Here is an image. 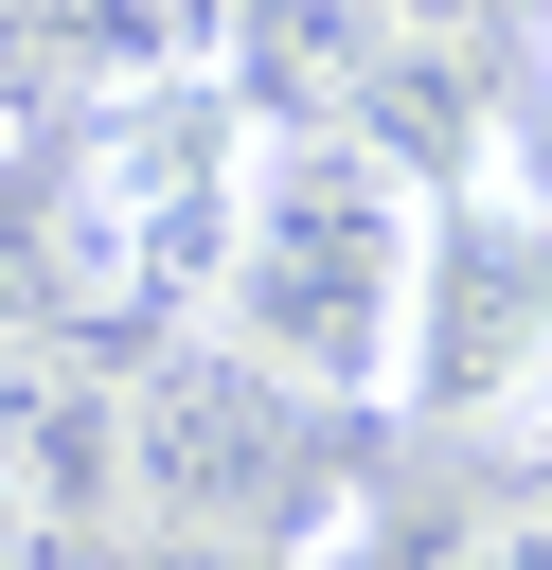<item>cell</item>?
<instances>
[{
	"mask_svg": "<svg viewBox=\"0 0 552 570\" xmlns=\"http://www.w3.org/2000/svg\"><path fill=\"white\" fill-rule=\"evenodd\" d=\"M214 338L249 374H285L303 410H338V428L410 410V356H427V160H392L374 125H267L231 267H214Z\"/></svg>",
	"mask_w": 552,
	"mask_h": 570,
	"instance_id": "cell-1",
	"label": "cell"
},
{
	"mask_svg": "<svg viewBox=\"0 0 552 570\" xmlns=\"http://www.w3.org/2000/svg\"><path fill=\"white\" fill-rule=\"evenodd\" d=\"M249 89L214 53H160L125 71L71 142H53V196H36V285H53V338H89L107 374L196 338L214 321V267H231V214H249Z\"/></svg>",
	"mask_w": 552,
	"mask_h": 570,
	"instance_id": "cell-2",
	"label": "cell"
},
{
	"mask_svg": "<svg viewBox=\"0 0 552 570\" xmlns=\"http://www.w3.org/2000/svg\"><path fill=\"white\" fill-rule=\"evenodd\" d=\"M427 428H534L552 410V178L516 142L427 178V356H410Z\"/></svg>",
	"mask_w": 552,
	"mask_h": 570,
	"instance_id": "cell-3",
	"label": "cell"
},
{
	"mask_svg": "<svg viewBox=\"0 0 552 570\" xmlns=\"http://www.w3.org/2000/svg\"><path fill=\"white\" fill-rule=\"evenodd\" d=\"M303 445H321V410H303L285 374H249L214 321L160 338V356H125V499H142V534L285 552V517H303Z\"/></svg>",
	"mask_w": 552,
	"mask_h": 570,
	"instance_id": "cell-4",
	"label": "cell"
},
{
	"mask_svg": "<svg viewBox=\"0 0 552 570\" xmlns=\"http://www.w3.org/2000/svg\"><path fill=\"white\" fill-rule=\"evenodd\" d=\"M374 570H552V499L534 481H445L374 534Z\"/></svg>",
	"mask_w": 552,
	"mask_h": 570,
	"instance_id": "cell-5",
	"label": "cell"
},
{
	"mask_svg": "<svg viewBox=\"0 0 552 570\" xmlns=\"http://www.w3.org/2000/svg\"><path fill=\"white\" fill-rule=\"evenodd\" d=\"M516 481H534V499H552V410H534V428H516Z\"/></svg>",
	"mask_w": 552,
	"mask_h": 570,
	"instance_id": "cell-6",
	"label": "cell"
},
{
	"mask_svg": "<svg viewBox=\"0 0 552 570\" xmlns=\"http://www.w3.org/2000/svg\"><path fill=\"white\" fill-rule=\"evenodd\" d=\"M516 18H534V89H552V0H516Z\"/></svg>",
	"mask_w": 552,
	"mask_h": 570,
	"instance_id": "cell-7",
	"label": "cell"
},
{
	"mask_svg": "<svg viewBox=\"0 0 552 570\" xmlns=\"http://www.w3.org/2000/svg\"><path fill=\"white\" fill-rule=\"evenodd\" d=\"M0 570H18V499H0Z\"/></svg>",
	"mask_w": 552,
	"mask_h": 570,
	"instance_id": "cell-8",
	"label": "cell"
}]
</instances>
